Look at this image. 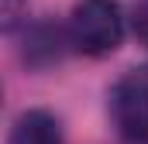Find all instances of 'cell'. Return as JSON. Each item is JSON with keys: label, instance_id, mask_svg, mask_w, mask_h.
<instances>
[{"label": "cell", "instance_id": "obj_1", "mask_svg": "<svg viewBox=\"0 0 148 144\" xmlns=\"http://www.w3.org/2000/svg\"><path fill=\"white\" fill-rule=\"evenodd\" d=\"M69 48L90 58H103L124 38V14L117 0H79L66 24Z\"/></svg>", "mask_w": 148, "mask_h": 144}, {"label": "cell", "instance_id": "obj_2", "mask_svg": "<svg viewBox=\"0 0 148 144\" xmlns=\"http://www.w3.org/2000/svg\"><path fill=\"white\" fill-rule=\"evenodd\" d=\"M107 107L127 144H148V65H134L114 82Z\"/></svg>", "mask_w": 148, "mask_h": 144}, {"label": "cell", "instance_id": "obj_3", "mask_svg": "<svg viewBox=\"0 0 148 144\" xmlns=\"http://www.w3.org/2000/svg\"><path fill=\"white\" fill-rule=\"evenodd\" d=\"M7 144H66V137H62L59 120L48 110H24L14 120Z\"/></svg>", "mask_w": 148, "mask_h": 144}, {"label": "cell", "instance_id": "obj_4", "mask_svg": "<svg viewBox=\"0 0 148 144\" xmlns=\"http://www.w3.org/2000/svg\"><path fill=\"white\" fill-rule=\"evenodd\" d=\"M62 45H69V35L66 31H59L55 24H38V28H31V35H28L24 55H28V62L45 65V62H55L62 55Z\"/></svg>", "mask_w": 148, "mask_h": 144}, {"label": "cell", "instance_id": "obj_5", "mask_svg": "<svg viewBox=\"0 0 148 144\" xmlns=\"http://www.w3.org/2000/svg\"><path fill=\"white\" fill-rule=\"evenodd\" d=\"M28 17V0H0V28L10 35Z\"/></svg>", "mask_w": 148, "mask_h": 144}, {"label": "cell", "instance_id": "obj_6", "mask_svg": "<svg viewBox=\"0 0 148 144\" xmlns=\"http://www.w3.org/2000/svg\"><path fill=\"white\" fill-rule=\"evenodd\" d=\"M131 31L148 48V0H134V7H131Z\"/></svg>", "mask_w": 148, "mask_h": 144}]
</instances>
